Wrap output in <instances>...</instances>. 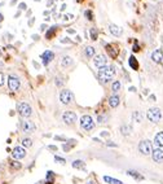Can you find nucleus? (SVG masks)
Returning <instances> with one entry per match:
<instances>
[{
    "mask_svg": "<svg viewBox=\"0 0 163 184\" xmlns=\"http://www.w3.org/2000/svg\"><path fill=\"white\" fill-rule=\"evenodd\" d=\"M115 74L114 68L113 66H104L98 70V79L104 83H108L109 80L113 79V75Z\"/></svg>",
    "mask_w": 163,
    "mask_h": 184,
    "instance_id": "f257e3e1",
    "label": "nucleus"
},
{
    "mask_svg": "<svg viewBox=\"0 0 163 184\" xmlns=\"http://www.w3.org/2000/svg\"><path fill=\"white\" fill-rule=\"evenodd\" d=\"M146 117L150 122L153 123H158L162 119V112L159 108H150L146 112Z\"/></svg>",
    "mask_w": 163,
    "mask_h": 184,
    "instance_id": "f03ea898",
    "label": "nucleus"
},
{
    "mask_svg": "<svg viewBox=\"0 0 163 184\" xmlns=\"http://www.w3.org/2000/svg\"><path fill=\"white\" fill-rule=\"evenodd\" d=\"M139 150L141 154L144 156H149L151 154V152H153V143H151L150 140H141L139 143Z\"/></svg>",
    "mask_w": 163,
    "mask_h": 184,
    "instance_id": "7ed1b4c3",
    "label": "nucleus"
},
{
    "mask_svg": "<svg viewBox=\"0 0 163 184\" xmlns=\"http://www.w3.org/2000/svg\"><path fill=\"white\" fill-rule=\"evenodd\" d=\"M17 112H18V114L21 117H23V118H27V117H30L33 114V109L27 102H20L18 105H17Z\"/></svg>",
    "mask_w": 163,
    "mask_h": 184,
    "instance_id": "20e7f679",
    "label": "nucleus"
},
{
    "mask_svg": "<svg viewBox=\"0 0 163 184\" xmlns=\"http://www.w3.org/2000/svg\"><path fill=\"white\" fill-rule=\"evenodd\" d=\"M79 123H80L82 129H84L86 131H91V130L95 129V122H93V119H92L91 115H83L80 118Z\"/></svg>",
    "mask_w": 163,
    "mask_h": 184,
    "instance_id": "39448f33",
    "label": "nucleus"
},
{
    "mask_svg": "<svg viewBox=\"0 0 163 184\" xmlns=\"http://www.w3.org/2000/svg\"><path fill=\"white\" fill-rule=\"evenodd\" d=\"M20 79L17 78L16 75H13V74H10V75L8 77V88L9 91L12 92H16L17 90L20 88Z\"/></svg>",
    "mask_w": 163,
    "mask_h": 184,
    "instance_id": "423d86ee",
    "label": "nucleus"
},
{
    "mask_svg": "<svg viewBox=\"0 0 163 184\" xmlns=\"http://www.w3.org/2000/svg\"><path fill=\"white\" fill-rule=\"evenodd\" d=\"M71 100H73V93L69 90H63L60 92V101H61L63 105L70 104Z\"/></svg>",
    "mask_w": 163,
    "mask_h": 184,
    "instance_id": "0eeeda50",
    "label": "nucleus"
},
{
    "mask_svg": "<svg viewBox=\"0 0 163 184\" xmlns=\"http://www.w3.org/2000/svg\"><path fill=\"white\" fill-rule=\"evenodd\" d=\"M12 157L15 158V160H17V161L25 158V157H26V150H25V148L23 147H16L15 149L12 150Z\"/></svg>",
    "mask_w": 163,
    "mask_h": 184,
    "instance_id": "6e6552de",
    "label": "nucleus"
},
{
    "mask_svg": "<svg viewBox=\"0 0 163 184\" xmlns=\"http://www.w3.org/2000/svg\"><path fill=\"white\" fill-rule=\"evenodd\" d=\"M62 119H63V122H65L66 125H73V123L76 122V114H75L74 112L67 110V112L63 113Z\"/></svg>",
    "mask_w": 163,
    "mask_h": 184,
    "instance_id": "1a4fd4ad",
    "label": "nucleus"
},
{
    "mask_svg": "<svg viewBox=\"0 0 163 184\" xmlns=\"http://www.w3.org/2000/svg\"><path fill=\"white\" fill-rule=\"evenodd\" d=\"M21 129H22L25 134H33L35 131V125H34V122H31V121H22Z\"/></svg>",
    "mask_w": 163,
    "mask_h": 184,
    "instance_id": "9d476101",
    "label": "nucleus"
},
{
    "mask_svg": "<svg viewBox=\"0 0 163 184\" xmlns=\"http://www.w3.org/2000/svg\"><path fill=\"white\" fill-rule=\"evenodd\" d=\"M106 62H108V60H106V56L105 55H97V56H95V58H93L95 66H97L98 69H101V68H104V66H106Z\"/></svg>",
    "mask_w": 163,
    "mask_h": 184,
    "instance_id": "9b49d317",
    "label": "nucleus"
},
{
    "mask_svg": "<svg viewBox=\"0 0 163 184\" xmlns=\"http://www.w3.org/2000/svg\"><path fill=\"white\" fill-rule=\"evenodd\" d=\"M151 158H153L154 162H157V164H161L163 162V150L161 148H157V149H154L151 152Z\"/></svg>",
    "mask_w": 163,
    "mask_h": 184,
    "instance_id": "f8f14e48",
    "label": "nucleus"
},
{
    "mask_svg": "<svg viewBox=\"0 0 163 184\" xmlns=\"http://www.w3.org/2000/svg\"><path fill=\"white\" fill-rule=\"evenodd\" d=\"M40 58H41V61H43V65H48V64L55 58V53H53L52 51H45L41 53Z\"/></svg>",
    "mask_w": 163,
    "mask_h": 184,
    "instance_id": "ddd939ff",
    "label": "nucleus"
},
{
    "mask_svg": "<svg viewBox=\"0 0 163 184\" xmlns=\"http://www.w3.org/2000/svg\"><path fill=\"white\" fill-rule=\"evenodd\" d=\"M151 60L155 64H161L163 60V51L162 49H155V51L151 53Z\"/></svg>",
    "mask_w": 163,
    "mask_h": 184,
    "instance_id": "4468645a",
    "label": "nucleus"
},
{
    "mask_svg": "<svg viewBox=\"0 0 163 184\" xmlns=\"http://www.w3.org/2000/svg\"><path fill=\"white\" fill-rule=\"evenodd\" d=\"M120 102V97L118 95H111L110 97H109V105H110L111 108H116L119 105Z\"/></svg>",
    "mask_w": 163,
    "mask_h": 184,
    "instance_id": "2eb2a0df",
    "label": "nucleus"
},
{
    "mask_svg": "<svg viewBox=\"0 0 163 184\" xmlns=\"http://www.w3.org/2000/svg\"><path fill=\"white\" fill-rule=\"evenodd\" d=\"M106 51H108V53L113 58H115L116 56H118V49L113 44H106Z\"/></svg>",
    "mask_w": 163,
    "mask_h": 184,
    "instance_id": "dca6fc26",
    "label": "nucleus"
},
{
    "mask_svg": "<svg viewBox=\"0 0 163 184\" xmlns=\"http://www.w3.org/2000/svg\"><path fill=\"white\" fill-rule=\"evenodd\" d=\"M109 29H110V33L114 35V37H120V35H122V29L114 23H111L110 26H109Z\"/></svg>",
    "mask_w": 163,
    "mask_h": 184,
    "instance_id": "f3484780",
    "label": "nucleus"
},
{
    "mask_svg": "<svg viewBox=\"0 0 163 184\" xmlns=\"http://www.w3.org/2000/svg\"><path fill=\"white\" fill-rule=\"evenodd\" d=\"M154 144L158 148H162L163 147V131H161V132H158L157 135H155V137H154Z\"/></svg>",
    "mask_w": 163,
    "mask_h": 184,
    "instance_id": "a211bd4d",
    "label": "nucleus"
},
{
    "mask_svg": "<svg viewBox=\"0 0 163 184\" xmlns=\"http://www.w3.org/2000/svg\"><path fill=\"white\" fill-rule=\"evenodd\" d=\"M120 132H122V135L128 136L132 132V126H130V125H123L122 127H120Z\"/></svg>",
    "mask_w": 163,
    "mask_h": 184,
    "instance_id": "6ab92c4d",
    "label": "nucleus"
},
{
    "mask_svg": "<svg viewBox=\"0 0 163 184\" xmlns=\"http://www.w3.org/2000/svg\"><path fill=\"white\" fill-rule=\"evenodd\" d=\"M128 64L133 70H139V62H137V58L135 57V56H131L130 60H128Z\"/></svg>",
    "mask_w": 163,
    "mask_h": 184,
    "instance_id": "aec40b11",
    "label": "nucleus"
},
{
    "mask_svg": "<svg viewBox=\"0 0 163 184\" xmlns=\"http://www.w3.org/2000/svg\"><path fill=\"white\" fill-rule=\"evenodd\" d=\"M57 29H58L57 26H52V27H49V30L47 31V33H45V38H47V39L53 38V37H55V34H56V31H57Z\"/></svg>",
    "mask_w": 163,
    "mask_h": 184,
    "instance_id": "412c9836",
    "label": "nucleus"
},
{
    "mask_svg": "<svg viewBox=\"0 0 163 184\" xmlns=\"http://www.w3.org/2000/svg\"><path fill=\"white\" fill-rule=\"evenodd\" d=\"M73 64V58L70 57V56H63V57L61 58V65L62 66H69Z\"/></svg>",
    "mask_w": 163,
    "mask_h": 184,
    "instance_id": "4be33fe9",
    "label": "nucleus"
},
{
    "mask_svg": "<svg viewBox=\"0 0 163 184\" xmlns=\"http://www.w3.org/2000/svg\"><path fill=\"white\" fill-rule=\"evenodd\" d=\"M132 119H133L135 122L140 123L141 121H143V114H141L140 112H133V114H132Z\"/></svg>",
    "mask_w": 163,
    "mask_h": 184,
    "instance_id": "5701e85b",
    "label": "nucleus"
},
{
    "mask_svg": "<svg viewBox=\"0 0 163 184\" xmlns=\"http://www.w3.org/2000/svg\"><path fill=\"white\" fill-rule=\"evenodd\" d=\"M73 167L74 169H84L86 167V164H84L83 161H80V160H76V161L73 162Z\"/></svg>",
    "mask_w": 163,
    "mask_h": 184,
    "instance_id": "b1692460",
    "label": "nucleus"
},
{
    "mask_svg": "<svg viewBox=\"0 0 163 184\" xmlns=\"http://www.w3.org/2000/svg\"><path fill=\"white\" fill-rule=\"evenodd\" d=\"M127 174H128L130 176H132V178H135V179H137V180H143L144 179V176L140 175L139 172H136V171H128Z\"/></svg>",
    "mask_w": 163,
    "mask_h": 184,
    "instance_id": "393cba45",
    "label": "nucleus"
},
{
    "mask_svg": "<svg viewBox=\"0 0 163 184\" xmlns=\"http://www.w3.org/2000/svg\"><path fill=\"white\" fill-rule=\"evenodd\" d=\"M120 86H122V84H120V82H119V80H115V82H113L111 90L114 91V92H118V91L120 90Z\"/></svg>",
    "mask_w": 163,
    "mask_h": 184,
    "instance_id": "a878e982",
    "label": "nucleus"
},
{
    "mask_svg": "<svg viewBox=\"0 0 163 184\" xmlns=\"http://www.w3.org/2000/svg\"><path fill=\"white\" fill-rule=\"evenodd\" d=\"M95 48L93 47H87L86 48V55L88 56V57H92V56H95Z\"/></svg>",
    "mask_w": 163,
    "mask_h": 184,
    "instance_id": "bb28decb",
    "label": "nucleus"
},
{
    "mask_svg": "<svg viewBox=\"0 0 163 184\" xmlns=\"http://www.w3.org/2000/svg\"><path fill=\"white\" fill-rule=\"evenodd\" d=\"M10 167H13V169H16V170H18V169H21L22 167V165L20 164V161H12L10 162Z\"/></svg>",
    "mask_w": 163,
    "mask_h": 184,
    "instance_id": "cd10ccee",
    "label": "nucleus"
},
{
    "mask_svg": "<svg viewBox=\"0 0 163 184\" xmlns=\"http://www.w3.org/2000/svg\"><path fill=\"white\" fill-rule=\"evenodd\" d=\"M22 145H23V147H26V148L31 147V145H33V140H31V139H27V137H26V139H23V140H22Z\"/></svg>",
    "mask_w": 163,
    "mask_h": 184,
    "instance_id": "c85d7f7f",
    "label": "nucleus"
},
{
    "mask_svg": "<svg viewBox=\"0 0 163 184\" xmlns=\"http://www.w3.org/2000/svg\"><path fill=\"white\" fill-rule=\"evenodd\" d=\"M90 35H91L92 40H97V31H96V29H91L90 30Z\"/></svg>",
    "mask_w": 163,
    "mask_h": 184,
    "instance_id": "c756f323",
    "label": "nucleus"
},
{
    "mask_svg": "<svg viewBox=\"0 0 163 184\" xmlns=\"http://www.w3.org/2000/svg\"><path fill=\"white\" fill-rule=\"evenodd\" d=\"M53 178H55V174H53L52 171H48V172H47V180H48V183H49V182L52 183V182H53Z\"/></svg>",
    "mask_w": 163,
    "mask_h": 184,
    "instance_id": "7c9ffc66",
    "label": "nucleus"
},
{
    "mask_svg": "<svg viewBox=\"0 0 163 184\" xmlns=\"http://www.w3.org/2000/svg\"><path fill=\"white\" fill-rule=\"evenodd\" d=\"M55 161H56V162H60V164H62V165H63V164H65V162H66V161H65V158H62V157H58V156H56V157H55Z\"/></svg>",
    "mask_w": 163,
    "mask_h": 184,
    "instance_id": "2f4dec72",
    "label": "nucleus"
},
{
    "mask_svg": "<svg viewBox=\"0 0 163 184\" xmlns=\"http://www.w3.org/2000/svg\"><path fill=\"white\" fill-rule=\"evenodd\" d=\"M84 15H86V17H87V20H92V18H93V15H92V12H91V10H87V12L86 13H84Z\"/></svg>",
    "mask_w": 163,
    "mask_h": 184,
    "instance_id": "473e14b6",
    "label": "nucleus"
},
{
    "mask_svg": "<svg viewBox=\"0 0 163 184\" xmlns=\"http://www.w3.org/2000/svg\"><path fill=\"white\" fill-rule=\"evenodd\" d=\"M106 119H108V117H106V115H98V122H100V123H104Z\"/></svg>",
    "mask_w": 163,
    "mask_h": 184,
    "instance_id": "72a5a7b5",
    "label": "nucleus"
},
{
    "mask_svg": "<svg viewBox=\"0 0 163 184\" xmlns=\"http://www.w3.org/2000/svg\"><path fill=\"white\" fill-rule=\"evenodd\" d=\"M18 8L20 10H25L27 8V5H26V3H20V5H18Z\"/></svg>",
    "mask_w": 163,
    "mask_h": 184,
    "instance_id": "f704fd0d",
    "label": "nucleus"
},
{
    "mask_svg": "<svg viewBox=\"0 0 163 184\" xmlns=\"http://www.w3.org/2000/svg\"><path fill=\"white\" fill-rule=\"evenodd\" d=\"M4 84V74L3 73H0V87Z\"/></svg>",
    "mask_w": 163,
    "mask_h": 184,
    "instance_id": "c9c22d12",
    "label": "nucleus"
},
{
    "mask_svg": "<svg viewBox=\"0 0 163 184\" xmlns=\"http://www.w3.org/2000/svg\"><path fill=\"white\" fill-rule=\"evenodd\" d=\"M140 51V47L137 44V42H135V45H133V52H139Z\"/></svg>",
    "mask_w": 163,
    "mask_h": 184,
    "instance_id": "e433bc0d",
    "label": "nucleus"
},
{
    "mask_svg": "<svg viewBox=\"0 0 163 184\" xmlns=\"http://www.w3.org/2000/svg\"><path fill=\"white\" fill-rule=\"evenodd\" d=\"M110 184H123L120 180H116V179H113L111 178V182H110Z\"/></svg>",
    "mask_w": 163,
    "mask_h": 184,
    "instance_id": "4c0bfd02",
    "label": "nucleus"
},
{
    "mask_svg": "<svg viewBox=\"0 0 163 184\" xmlns=\"http://www.w3.org/2000/svg\"><path fill=\"white\" fill-rule=\"evenodd\" d=\"M101 136H109V132H108V131H102V132H101Z\"/></svg>",
    "mask_w": 163,
    "mask_h": 184,
    "instance_id": "58836bf2",
    "label": "nucleus"
},
{
    "mask_svg": "<svg viewBox=\"0 0 163 184\" xmlns=\"http://www.w3.org/2000/svg\"><path fill=\"white\" fill-rule=\"evenodd\" d=\"M55 139H56V140H66V139H65V137H63V136H56Z\"/></svg>",
    "mask_w": 163,
    "mask_h": 184,
    "instance_id": "ea45409f",
    "label": "nucleus"
},
{
    "mask_svg": "<svg viewBox=\"0 0 163 184\" xmlns=\"http://www.w3.org/2000/svg\"><path fill=\"white\" fill-rule=\"evenodd\" d=\"M33 39H34V40H35V42H36V40H39V35H36V34H34V35H33Z\"/></svg>",
    "mask_w": 163,
    "mask_h": 184,
    "instance_id": "a19ab883",
    "label": "nucleus"
},
{
    "mask_svg": "<svg viewBox=\"0 0 163 184\" xmlns=\"http://www.w3.org/2000/svg\"><path fill=\"white\" fill-rule=\"evenodd\" d=\"M41 31H44V30H47V25H45V23H43V25H41V29H40Z\"/></svg>",
    "mask_w": 163,
    "mask_h": 184,
    "instance_id": "79ce46f5",
    "label": "nucleus"
},
{
    "mask_svg": "<svg viewBox=\"0 0 163 184\" xmlns=\"http://www.w3.org/2000/svg\"><path fill=\"white\" fill-rule=\"evenodd\" d=\"M34 18H31V20H29V26H33V23H34Z\"/></svg>",
    "mask_w": 163,
    "mask_h": 184,
    "instance_id": "37998d69",
    "label": "nucleus"
},
{
    "mask_svg": "<svg viewBox=\"0 0 163 184\" xmlns=\"http://www.w3.org/2000/svg\"><path fill=\"white\" fill-rule=\"evenodd\" d=\"M49 149H52V150H57V147H55V145H49Z\"/></svg>",
    "mask_w": 163,
    "mask_h": 184,
    "instance_id": "c03bdc74",
    "label": "nucleus"
},
{
    "mask_svg": "<svg viewBox=\"0 0 163 184\" xmlns=\"http://www.w3.org/2000/svg\"><path fill=\"white\" fill-rule=\"evenodd\" d=\"M3 21H4V16H3L1 13H0V22H3Z\"/></svg>",
    "mask_w": 163,
    "mask_h": 184,
    "instance_id": "a18cd8bd",
    "label": "nucleus"
},
{
    "mask_svg": "<svg viewBox=\"0 0 163 184\" xmlns=\"http://www.w3.org/2000/svg\"><path fill=\"white\" fill-rule=\"evenodd\" d=\"M16 1H17V0H10V5H15Z\"/></svg>",
    "mask_w": 163,
    "mask_h": 184,
    "instance_id": "49530a36",
    "label": "nucleus"
},
{
    "mask_svg": "<svg viewBox=\"0 0 163 184\" xmlns=\"http://www.w3.org/2000/svg\"><path fill=\"white\" fill-rule=\"evenodd\" d=\"M63 149H65V150H69L70 147H69V145H63Z\"/></svg>",
    "mask_w": 163,
    "mask_h": 184,
    "instance_id": "de8ad7c7",
    "label": "nucleus"
},
{
    "mask_svg": "<svg viewBox=\"0 0 163 184\" xmlns=\"http://www.w3.org/2000/svg\"><path fill=\"white\" fill-rule=\"evenodd\" d=\"M149 99H150V100H151V101H155V96H153V95H151V96H150V97H149Z\"/></svg>",
    "mask_w": 163,
    "mask_h": 184,
    "instance_id": "09e8293b",
    "label": "nucleus"
},
{
    "mask_svg": "<svg viewBox=\"0 0 163 184\" xmlns=\"http://www.w3.org/2000/svg\"><path fill=\"white\" fill-rule=\"evenodd\" d=\"M67 33H69V34H75V31H74V30H67Z\"/></svg>",
    "mask_w": 163,
    "mask_h": 184,
    "instance_id": "8fccbe9b",
    "label": "nucleus"
},
{
    "mask_svg": "<svg viewBox=\"0 0 163 184\" xmlns=\"http://www.w3.org/2000/svg\"><path fill=\"white\" fill-rule=\"evenodd\" d=\"M53 4V0H49V1H48V7H51Z\"/></svg>",
    "mask_w": 163,
    "mask_h": 184,
    "instance_id": "3c124183",
    "label": "nucleus"
},
{
    "mask_svg": "<svg viewBox=\"0 0 163 184\" xmlns=\"http://www.w3.org/2000/svg\"><path fill=\"white\" fill-rule=\"evenodd\" d=\"M130 91H131V92H135V91H136V88H135V87H131Z\"/></svg>",
    "mask_w": 163,
    "mask_h": 184,
    "instance_id": "603ef678",
    "label": "nucleus"
},
{
    "mask_svg": "<svg viewBox=\"0 0 163 184\" xmlns=\"http://www.w3.org/2000/svg\"><path fill=\"white\" fill-rule=\"evenodd\" d=\"M35 1H39V0H35Z\"/></svg>",
    "mask_w": 163,
    "mask_h": 184,
    "instance_id": "864d4df0",
    "label": "nucleus"
},
{
    "mask_svg": "<svg viewBox=\"0 0 163 184\" xmlns=\"http://www.w3.org/2000/svg\"><path fill=\"white\" fill-rule=\"evenodd\" d=\"M38 184H39V183H38Z\"/></svg>",
    "mask_w": 163,
    "mask_h": 184,
    "instance_id": "5fc2aeb1",
    "label": "nucleus"
}]
</instances>
